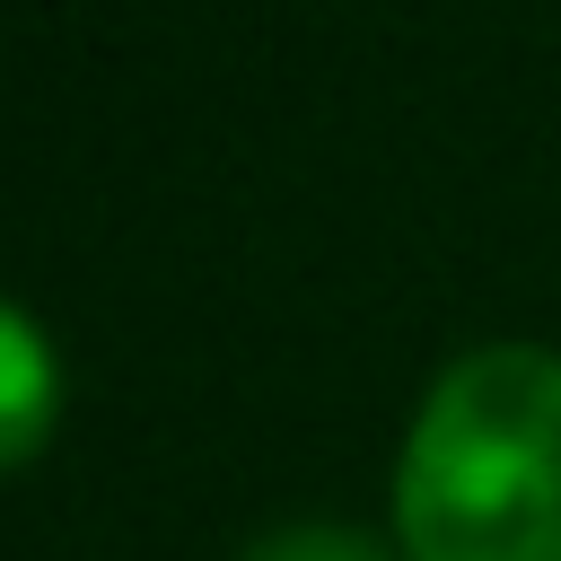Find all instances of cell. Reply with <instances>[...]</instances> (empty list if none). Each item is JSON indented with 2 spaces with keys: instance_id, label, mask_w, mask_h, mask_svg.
Listing matches in <instances>:
<instances>
[{
  "instance_id": "3",
  "label": "cell",
  "mask_w": 561,
  "mask_h": 561,
  "mask_svg": "<svg viewBox=\"0 0 561 561\" xmlns=\"http://www.w3.org/2000/svg\"><path fill=\"white\" fill-rule=\"evenodd\" d=\"M245 561H394V552L359 526H280V535H254Z\"/></svg>"
},
{
  "instance_id": "2",
  "label": "cell",
  "mask_w": 561,
  "mask_h": 561,
  "mask_svg": "<svg viewBox=\"0 0 561 561\" xmlns=\"http://www.w3.org/2000/svg\"><path fill=\"white\" fill-rule=\"evenodd\" d=\"M61 421V359L35 333V316H18L0 298V465H26Z\"/></svg>"
},
{
  "instance_id": "1",
  "label": "cell",
  "mask_w": 561,
  "mask_h": 561,
  "mask_svg": "<svg viewBox=\"0 0 561 561\" xmlns=\"http://www.w3.org/2000/svg\"><path fill=\"white\" fill-rule=\"evenodd\" d=\"M403 561H561V351H465L394 456Z\"/></svg>"
}]
</instances>
